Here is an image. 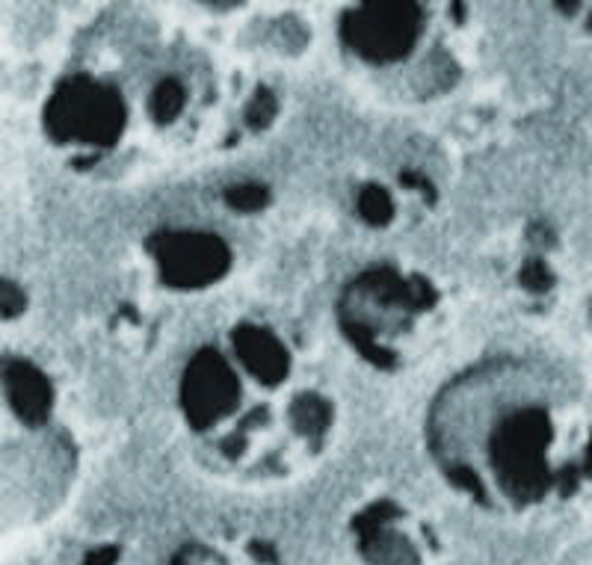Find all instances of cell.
<instances>
[{
  "mask_svg": "<svg viewBox=\"0 0 592 565\" xmlns=\"http://www.w3.org/2000/svg\"><path fill=\"white\" fill-rule=\"evenodd\" d=\"M557 7H560L562 12H574L581 7V0H557Z\"/></svg>",
  "mask_w": 592,
  "mask_h": 565,
  "instance_id": "cell-3",
  "label": "cell"
},
{
  "mask_svg": "<svg viewBox=\"0 0 592 565\" xmlns=\"http://www.w3.org/2000/svg\"><path fill=\"white\" fill-rule=\"evenodd\" d=\"M590 27H592V19H590Z\"/></svg>",
  "mask_w": 592,
  "mask_h": 565,
  "instance_id": "cell-4",
  "label": "cell"
},
{
  "mask_svg": "<svg viewBox=\"0 0 592 565\" xmlns=\"http://www.w3.org/2000/svg\"><path fill=\"white\" fill-rule=\"evenodd\" d=\"M184 92L182 87L175 83V80H163L158 92H154V101H151V109H154V116H161V119H170L175 116L178 109H182Z\"/></svg>",
  "mask_w": 592,
  "mask_h": 565,
  "instance_id": "cell-2",
  "label": "cell"
},
{
  "mask_svg": "<svg viewBox=\"0 0 592 565\" xmlns=\"http://www.w3.org/2000/svg\"><path fill=\"white\" fill-rule=\"evenodd\" d=\"M415 0H364L362 10L344 15V39L373 62L401 60L421 27Z\"/></svg>",
  "mask_w": 592,
  "mask_h": 565,
  "instance_id": "cell-1",
  "label": "cell"
}]
</instances>
